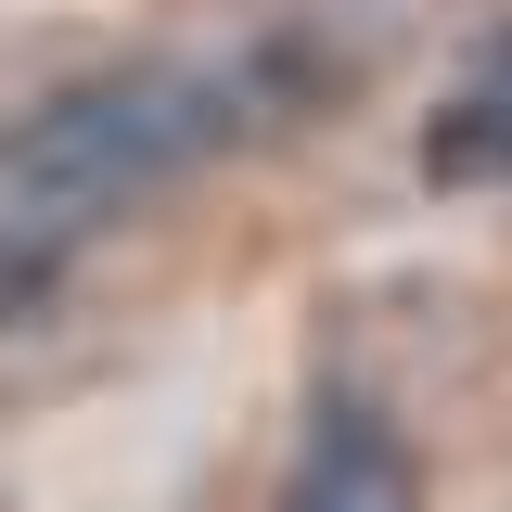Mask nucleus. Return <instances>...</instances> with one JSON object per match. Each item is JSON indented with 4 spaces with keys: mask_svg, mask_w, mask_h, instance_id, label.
I'll list each match as a JSON object with an SVG mask.
<instances>
[{
    "mask_svg": "<svg viewBox=\"0 0 512 512\" xmlns=\"http://www.w3.org/2000/svg\"><path fill=\"white\" fill-rule=\"evenodd\" d=\"M256 128V77H205V64H116V77H64L0 128V180L26 205H141V192L218 167Z\"/></svg>",
    "mask_w": 512,
    "mask_h": 512,
    "instance_id": "1",
    "label": "nucleus"
},
{
    "mask_svg": "<svg viewBox=\"0 0 512 512\" xmlns=\"http://www.w3.org/2000/svg\"><path fill=\"white\" fill-rule=\"evenodd\" d=\"M295 512H410V448L384 436L372 397H320L308 474H295Z\"/></svg>",
    "mask_w": 512,
    "mask_h": 512,
    "instance_id": "2",
    "label": "nucleus"
},
{
    "mask_svg": "<svg viewBox=\"0 0 512 512\" xmlns=\"http://www.w3.org/2000/svg\"><path fill=\"white\" fill-rule=\"evenodd\" d=\"M423 180H448V192L512 180V26H500L474 64H461V90L423 116Z\"/></svg>",
    "mask_w": 512,
    "mask_h": 512,
    "instance_id": "3",
    "label": "nucleus"
},
{
    "mask_svg": "<svg viewBox=\"0 0 512 512\" xmlns=\"http://www.w3.org/2000/svg\"><path fill=\"white\" fill-rule=\"evenodd\" d=\"M52 295V244H26V231H0V320H26Z\"/></svg>",
    "mask_w": 512,
    "mask_h": 512,
    "instance_id": "4",
    "label": "nucleus"
}]
</instances>
